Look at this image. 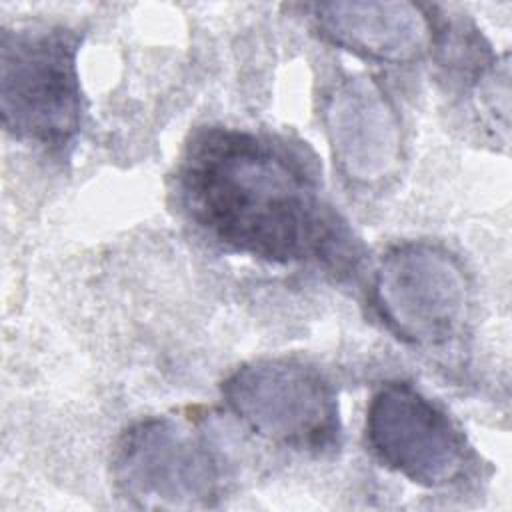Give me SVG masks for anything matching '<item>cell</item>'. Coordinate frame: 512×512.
Returning a JSON list of instances; mask_svg holds the SVG:
<instances>
[{
  "label": "cell",
  "instance_id": "cell-1",
  "mask_svg": "<svg viewBox=\"0 0 512 512\" xmlns=\"http://www.w3.org/2000/svg\"><path fill=\"white\" fill-rule=\"evenodd\" d=\"M176 198L194 226L238 254L272 264H356L358 240L324 196L312 164L286 140L210 126L186 144Z\"/></svg>",
  "mask_w": 512,
  "mask_h": 512
},
{
  "label": "cell",
  "instance_id": "cell-2",
  "mask_svg": "<svg viewBox=\"0 0 512 512\" xmlns=\"http://www.w3.org/2000/svg\"><path fill=\"white\" fill-rule=\"evenodd\" d=\"M78 50V34L64 26L2 30L0 114L8 134L50 154L74 146L84 120Z\"/></svg>",
  "mask_w": 512,
  "mask_h": 512
},
{
  "label": "cell",
  "instance_id": "cell-3",
  "mask_svg": "<svg viewBox=\"0 0 512 512\" xmlns=\"http://www.w3.org/2000/svg\"><path fill=\"white\" fill-rule=\"evenodd\" d=\"M370 302L382 324L402 342L440 348L462 334L472 288L452 250L438 242L410 240L382 254Z\"/></svg>",
  "mask_w": 512,
  "mask_h": 512
},
{
  "label": "cell",
  "instance_id": "cell-4",
  "mask_svg": "<svg viewBox=\"0 0 512 512\" xmlns=\"http://www.w3.org/2000/svg\"><path fill=\"white\" fill-rule=\"evenodd\" d=\"M220 392L228 410L268 442L314 454L340 442L338 398L330 382L304 362H246L226 376Z\"/></svg>",
  "mask_w": 512,
  "mask_h": 512
},
{
  "label": "cell",
  "instance_id": "cell-5",
  "mask_svg": "<svg viewBox=\"0 0 512 512\" xmlns=\"http://www.w3.org/2000/svg\"><path fill=\"white\" fill-rule=\"evenodd\" d=\"M112 478L122 498L148 510L210 508L222 490L216 452L198 430L170 416L138 420L120 436Z\"/></svg>",
  "mask_w": 512,
  "mask_h": 512
},
{
  "label": "cell",
  "instance_id": "cell-6",
  "mask_svg": "<svg viewBox=\"0 0 512 512\" xmlns=\"http://www.w3.org/2000/svg\"><path fill=\"white\" fill-rule=\"evenodd\" d=\"M364 434L382 466L424 488L458 484L472 466L460 426L408 382H386L372 394Z\"/></svg>",
  "mask_w": 512,
  "mask_h": 512
},
{
  "label": "cell",
  "instance_id": "cell-7",
  "mask_svg": "<svg viewBox=\"0 0 512 512\" xmlns=\"http://www.w3.org/2000/svg\"><path fill=\"white\" fill-rule=\"evenodd\" d=\"M324 126L340 170L360 186L388 178L402 152L400 120L378 82L364 74L344 76L324 100Z\"/></svg>",
  "mask_w": 512,
  "mask_h": 512
},
{
  "label": "cell",
  "instance_id": "cell-8",
  "mask_svg": "<svg viewBox=\"0 0 512 512\" xmlns=\"http://www.w3.org/2000/svg\"><path fill=\"white\" fill-rule=\"evenodd\" d=\"M312 20L326 42L372 62L408 64L432 44V20L412 2H322Z\"/></svg>",
  "mask_w": 512,
  "mask_h": 512
}]
</instances>
